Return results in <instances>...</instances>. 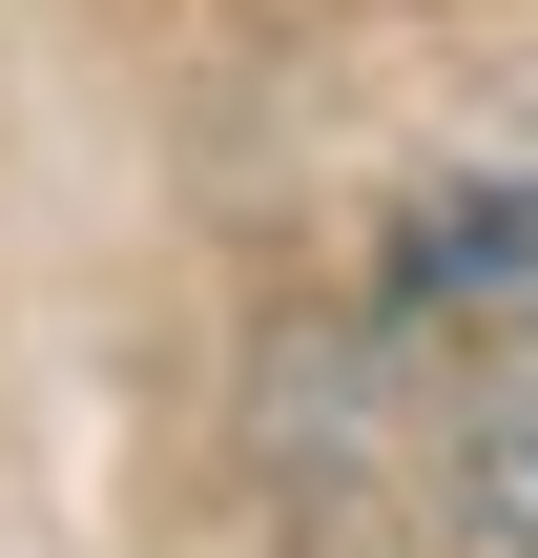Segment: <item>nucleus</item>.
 Masks as SVG:
<instances>
[{
  "label": "nucleus",
  "instance_id": "nucleus-1",
  "mask_svg": "<svg viewBox=\"0 0 538 558\" xmlns=\"http://www.w3.org/2000/svg\"><path fill=\"white\" fill-rule=\"evenodd\" d=\"M373 311H394V331H538V145L435 166V186L373 228Z\"/></svg>",
  "mask_w": 538,
  "mask_h": 558
},
{
  "label": "nucleus",
  "instance_id": "nucleus-2",
  "mask_svg": "<svg viewBox=\"0 0 538 558\" xmlns=\"http://www.w3.org/2000/svg\"><path fill=\"white\" fill-rule=\"evenodd\" d=\"M435 538L456 558H538V331L477 352V393H456V435H435Z\"/></svg>",
  "mask_w": 538,
  "mask_h": 558
}]
</instances>
